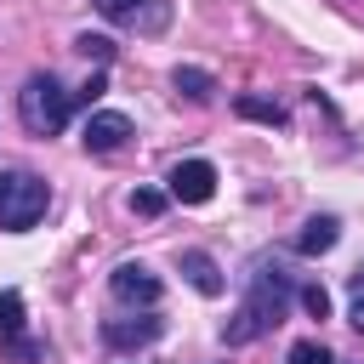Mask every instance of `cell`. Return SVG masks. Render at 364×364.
<instances>
[{
    "label": "cell",
    "instance_id": "cell-13",
    "mask_svg": "<svg viewBox=\"0 0 364 364\" xmlns=\"http://www.w3.org/2000/svg\"><path fill=\"white\" fill-rule=\"evenodd\" d=\"M290 364H336V358H330L324 341H296V347H290Z\"/></svg>",
    "mask_w": 364,
    "mask_h": 364
},
{
    "label": "cell",
    "instance_id": "cell-5",
    "mask_svg": "<svg viewBox=\"0 0 364 364\" xmlns=\"http://www.w3.org/2000/svg\"><path fill=\"white\" fill-rule=\"evenodd\" d=\"M108 290H114L125 307H154V301H159V273H148L142 262H119L114 279H108Z\"/></svg>",
    "mask_w": 364,
    "mask_h": 364
},
{
    "label": "cell",
    "instance_id": "cell-2",
    "mask_svg": "<svg viewBox=\"0 0 364 364\" xmlns=\"http://www.w3.org/2000/svg\"><path fill=\"white\" fill-rule=\"evenodd\" d=\"M68 108H74V97L57 85V74H28L23 91H17V119H23L34 136L63 131V125H68Z\"/></svg>",
    "mask_w": 364,
    "mask_h": 364
},
{
    "label": "cell",
    "instance_id": "cell-3",
    "mask_svg": "<svg viewBox=\"0 0 364 364\" xmlns=\"http://www.w3.org/2000/svg\"><path fill=\"white\" fill-rule=\"evenodd\" d=\"M46 182L34 176V171H11V176H0V228L6 233H28L40 216H46Z\"/></svg>",
    "mask_w": 364,
    "mask_h": 364
},
{
    "label": "cell",
    "instance_id": "cell-14",
    "mask_svg": "<svg viewBox=\"0 0 364 364\" xmlns=\"http://www.w3.org/2000/svg\"><path fill=\"white\" fill-rule=\"evenodd\" d=\"M131 210H136V216H159V210H165V193H159V188H136V193H131Z\"/></svg>",
    "mask_w": 364,
    "mask_h": 364
},
{
    "label": "cell",
    "instance_id": "cell-18",
    "mask_svg": "<svg viewBox=\"0 0 364 364\" xmlns=\"http://www.w3.org/2000/svg\"><path fill=\"white\" fill-rule=\"evenodd\" d=\"M353 330H358V336H364V296H358V301H353Z\"/></svg>",
    "mask_w": 364,
    "mask_h": 364
},
{
    "label": "cell",
    "instance_id": "cell-7",
    "mask_svg": "<svg viewBox=\"0 0 364 364\" xmlns=\"http://www.w3.org/2000/svg\"><path fill=\"white\" fill-rule=\"evenodd\" d=\"M0 336L11 341L17 358H34V347L23 341V296L17 290H0Z\"/></svg>",
    "mask_w": 364,
    "mask_h": 364
},
{
    "label": "cell",
    "instance_id": "cell-15",
    "mask_svg": "<svg viewBox=\"0 0 364 364\" xmlns=\"http://www.w3.org/2000/svg\"><path fill=\"white\" fill-rule=\"evenodd\" d=\"M142 6H148V0H97V11H102V17H114V23H131Z\"/></svg>",
    "mask_w": 364,
    "mask_h": 364
},
{
    "label": "cell",
    "instance_id": "cell-8",
    "mask_svg": "<svg viewBox=\"0 0 364 364\" xmlns=\"http://www.w3.org/2000/svg\"><path fill=\"white\" fill-rule=\"evenodd\" d=\"M182 273H188V284H193L199 296H222V267H216L205 250H182Z\"/></svg>",
    "mask_w": 364,
    "mask_h": 364
},
{
    "label": "cell",
    "instance_id": "cell-9",
    "mask_svg": "<svg viewBox=\"0 0 364 364\" xmlns=\"http://www.w3.org/2000/svg\"><path fill=\"white\" fill-rule=\"evenodd\" d=\"M102 336H108V347H136V341L159 336V318H108Z\"/></svg>",
    "mask_w": 364,
    "mask_h": 364
},
{
    "label": "cell",
    "instance_id": "cell-4",
    "mask_svg": "<svg viewBox=\"0 0 364 364\" xmlns=\"http://www.w3.org/2000/svg\"><path fill=\"white\" fill-rule=\"evenodd\" d=\"M210 193H216V165H210V159H182V165H171V199L205 205Z\"/></svg>",
    "mask_w": 364,
    "mask_h": 364
},
{
    "label": "cell",
    "instance_id": "cell-11",
    "mask_svg": "<svg viewBox=\"0 0 364 364\" xmlns=\"http://www.w3.org/2000/svg\"><path fill=\"white\" fill-rule=\"evenodd\" d=\"M171 85H176L182 97H193V102H210V91H216V80H210L205 68H176V74H171Z\"/></svg>",
    "mask_w": 364,
    "mask_h": 364
},
{
    "label": "cell",
    "instance_id": "cell-17",
    "mask_svg": "<svg viewBox=\"0 0 364 364\" xmlns=\"http://www.w3.org/2000/svg\"><path fill=\"white\" fill-rule=\"evenodd\" d=\"M301 301H307V313H313V318H324V313H330V296H324L318 284H307V290H301Z\"/></svg>",
    "mask_w": 364,
    "mask_h": 364
},
{
    "label": "cell",
    "instance_id": "cell-6",
    "mask_svg": "<svg viewBox=\"0 0 364 364\" xmlns=\"http://www.w3.org/2000/svg\"><path fill=\"white\" fill-rule=\"evenodd\" d=\"M125 136H131V119H125V114H114V108L91 114V119H85V131H80V142H85L91 154H114V148H125Z\"/></svg>",
    "mask_w": 364,
    "mask_h": 364
},
{
    "label": "cell",
    "instance_id": "cell-12",
    "mask_svg": "<svg viewBox=\"0 0 364 364\" xmlns=\"http://www.w3.org/2000/svg\"><path fill=\"white\" fill-rule=\"evenodd\" d=\"M233 108H239L245 119H262V125H284V108H279V102H267V97H239Z\"/></svg>",
    "mask_w": 364,
    "mask_h": 364
},
{
    "label": "cell",
    "instance_id": "cell-1",
    "mask_svg": "<svg viewBox=\"0 0 364 364\" xmlns=\"http://www.w3.org/2000/svg\"><path fill=\"white\" fill-rule=\"evenodd\" d=\"M284 296H290V284H284L279 273H256V284H250V296H245L239 318L222 330V336H228V347H245V341H256L262 330H273V324H279V313H284Z\"/></svg>",
    "mask_w": 364,
    "mask_h": 364
},
{
    "label": "cell",
    "instance_id": "cell-16",
    "mask_svg": "<svg viewBox=\"0 0 364 364\" xmlns=\"http://www.w3.org/2000/svg\"><path fill=\"white\" fill-rule=\"evenodd\" d=\"M74 46H80V51H85V57H97V63H108V51H114V46H108V40H102V34H80V40H74Z\"/></svg>",
    "mask_w": 364,
    "mask_h": 364
},
{
    "label": "cell",
    "instance_id": "cell-10",
    "mask_svg": "<svg viewBox=\"0 0 364 364\" xmlns=\"http://www.w3.org/2000/svg\"><path fill=\"white\" fill-rule=\"evenodd\" d=\"M336 239H341L336 216H313V222H307V228L296 233V250H301V256H324V250H330Z\"/></svg>",
    "mask_w": 364,
    "mask_h": 364
}]
</instances>
